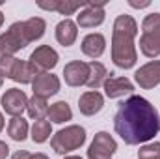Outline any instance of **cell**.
Here are the masks:
<instances>
[{
	"instance_id": "6da1fadb",
	"label": "cell",
	"mask_w": 160,
	"mask_h": 159,
	"mask_svg": "<svg viewBox=\"0 0 160 159\" xmlns=\"http://www.w3.org/2000/svg\"><path fill=\"white\" fill-rule=\"evenodd\" d=\"M114 129L130 146L149 142L160 131L158 112L145 97L130 96L114 116Z\"/></svg>"
},
{
	"instance_id": "7a4b0ae2",
	"label": "cell",
	"mask_w": 160,
	"mask_h": 159,
	"mask_svg": "<svg viewBox=\"0 0 160 159\" xmlns=\"http://www.w3.org/2000/svg\"><path fill=\"white\" fill-rule=\"evenodd\" d=\"M138 34V25L130 15H119L114 23L112 32V60L121 69L134 68L138 52L134 47V38Z\"/></svg>"
},
{
	"instance_id": "3957f363",
	"label": "cell",
	"mask_w": 160,
	"mask_h": 159,
	"mask_svg": "<svg viewBox=\"0 0 160 159\" xmlns=\"http://www.w3.org/2000/svg\"><path fill=\"white\" fill-rule=\"evenodd\" d=\"M140 49L147 58L160 54V13H149L142 25Z\"/></svg>"
},
{
	"instance_id": "277c9868",
	"label": "cell",
	"mask_w": 160,
	"mask_h": 159,
	"mask_svg": "<svg viewBox=\"0 0 160 159\" xmlns=\"http://www.w3.org/2000/svg\"><path fill=\"white\" fill-rule=\"evenodd\" d=\"M0 75L21 84H30L38 75V71L30 62L19 60L13 56H0Z\"/></svg>"
},
{
	"instance_id": "5b68a950",
	"label": "cell",
	"mask_w": 160,
	"mask_h": 159,
	"mask_svg": "<svg viewBox=\"0 0 160 159\" xmlns=\"http://www.w3.org/2000/svg\"><path fill=\"white\" fill-rule=\"evenodd\" d=\"M84 142H86V129L80 125H69L65 129H60L50 139V146L56 154H69L73 150H78Z\"/></svg>"
},
{
	"instance_id": "8992f818",
	"label": "cell",
	"mask_w": 160,
	"mask_h": 159,
	"mask_svg": "<svg viewBox=\"0 0 160 159\" xmlns=\"http://www.w3.org/2000/svg\"><path fill=\"white\" fill-rule=\"evenodd\" d=\"M30 41L24 34V21L13 23L4 34H0V54L2 56H13L17 51L24 49Z\"/></svg>"
},
{
	"instance_id": "52a82bcc",
	"label": "cell",
	"mask_w": 160,
	"mask_h": 159,
	"mask_svg": "<svg viewBox=\"0 0 160 159\" xmlns=\"http://www.w3.org/2000/svg\"><path fill=\"white\" fill-rule=\"evenodd\" d=\"M118 150V142L114 137L106 131H99L88 150V159H112V156Z\"/></svg>"
},
{
	"instance_id": "ba28073f",
	"label": "cell",
	"mask_w": 160,
	"mask_h": 159,
	"mask_svg": "<svg viewBox=\"0 0 160 159\" xmlns=\"http://www.w3.org/2000/svg\"><path fill=\"white\" fill-rule=\"evenodd\" d=\"M0 103H2V109H4L9 116L19 118V116H22V112L26 111L28 97H26V94H24L22 90H19V88H9V90H6V92L2 94Z\"/></svg>"
},
{
	"instance_id": "9c48e42d",
	"label": "cell",
	"mask_w": 160,
	"mask_h": 159,
	"mask_svg": "<svg viewBox=\"0 0 160 159\" xmlns=\"http://www.w3.org/2000/svg\"><path fill=\"white\" fill-rule=\"evenodd\" d=\"M28 62L34 66V69L38 71V75L39 73H48V69L56 68V64H58V52L52 47H48V45H39L30 54Z\"/></svg>"
},
{
	"instance_id": "30bf717a",
	"label": "cell",
	"mask_w": 160,
	"mask_h": 159,
	"mask_svg": "<svg viewBox=\"0 0 160 159\" xmlns=\"http://www.w3.org/2000/svg\"><path fill=\"white\" fill-rule=\"evenodd\" d=\"M104 23V4H91L88 2L84 9L77 15V26L80 28H95Z\"/></svg>"
},
{
	"instance_id": "8fae6325",
	"label": "cell",
	"mask_w": 160,
	"mask_h": 159,
	"mask_svg": "<svg viewBox=\"0 0 160 159\" xmlns=\"http://www.w3.org/2000/svg\"><path fill=\"white\" fill-rule=\"evenodd\" d=\"M32 90H34V96L47 99L60 92V79L52 73H39L32 80Z\"/></svg>"
},
{
	"instance_id": "7c38bea8",
	"label": "cell",
	"mask_w": 160,
	"mask_h": 159,
	"mask_svg": "<svg viewBox=\"0 0 160 159\" xmlns=\"http://www.w3.org/2000/svg\"><path fill=\"white\" fill-rule=\"evenodd\" d=\"M134 79L143 90H151L157 84H160V60H153V62L142 66L134 73Z\"/></svg>"
},
{
	"instance_id": "4fadbf2b",
	"label": "cell",
	"mask_w": 160,
	"mask_h": 159,
	"mask_svg": "<svg viewBox=\"0 0 160 159\" xmlns=\"http://www.w3.org/2000/svg\"><path fill=\"white\" fill-rule=\"evenodd\" d=\"M88 77H89V64L86 62L73 60L63 68V79L69 86H82L88 82Z\"/></svg>"
},
{
	"instance_id": "5bb4252c",
	"label": "cell",
	"mask_w": 160,
	"mask_h": 159,
	"mask_svg": "<svg viewBox=\"0 0 160 159\" xmlns=\"http://www.w3.org/2000/svg\"><path fill=\"white\" fill-rule=\"evenodd\" d=\"M102 107H104V97L97 90L84 92L78 99V109L84 116H95Z\"/></svg>"
},
{
	"instance_id": "9a60e30c",
	"label": "cell",
	"mask_w": 160,
	"mask_h": 159,
	"mask_svg": "<svg viewBox=\"0 0 160 159\" xmlns=\"http://www.w3.org/2000/svg\"><path fill=\"white\" fill-rule=\"evenodd\" d=\"M102 88H104L106 97H110V99L123 97V96H128L134 92V84L127 77H110V79H106Z\"/></svg>"
},
{
	"instance_id": "2e32d148",
	"label": "cell",
	"mask_w": 160,
	"mask_h": 159,
	"mask_svg": "<svg viewBox=\"0 0 160 159\" xmlns=\"http://www.w3.org/2000/svg\"><path fill=\"white\" fill-rule=\"evenodd\" d=\"M77 23L71 21V19H63L58 23L56 26V40L60 45L63 47H71L75 41H77V36H78V30H77Z\"/></svg>"
},
{
	"instance_id": "e0dca14e",
	"label": "cell",
	"mask_w": 160,
	"mask_h": 159,
	"mask_svg": "<svg viewBox=\"0 0 160 159\" xmlns=\"http://www.w3.org/2000/svg\"><path fill=\"white\" fill-rule=\"evenodd\" d=\"M106 49V40L102 34L95 32V34H88L82 40V52L89 58H99Z\"/></svg>"
},
{
	"instance_id": "ac0fdd59",
	"label": "cell",
	"mask_w": 160,
	"mask_h": 159,
	"mask_svg": "<svg viewBox=\"0 0 160 159\" xmlns=\"http://www.w3.org/2000/svg\"><path fill=\"white\" fill-rule=\"evenodd\" d=\"M88 2H67V0H54V2H39V8L50 9V11H60L62 15H73L77 9L86 8Z\"/></svg>"
},
{
	"instance_id": "d6986e66",
	"label": "cell",
	"mask_w": 160,
	"mask_h": 159,
	"mask_svg": "<svg viewBox=\"0 0 160 159\" xmlns=\"http://www.w3.org/2000/svg\"><path fill=\"white\" fill-rule=\"evenodd\" d=\"M108 79V71H106V68L101 64V62H89V77H88V86L91 88V90H97V88H101V86H104V82Z\"/></svg>"
},
{
	"instance_id": "ffe728a7",
	"label": "cell",
	"mask_w": 160,
	"mask_h": 159,
	"mask_svg": "<svg viewBox=\"0 0 160 159\" xmlns=\"http://www.w3.org/2000/svg\"><path fill=\"white\" fill-rule=\"evenodd\" d=\"M47 118L50 120L52 123H63V122L73 118V111H71V107L65 101H58V103H54V105L48 107Z\"/></svg>"
},
{
	"instance_id": "44dd1931",
	"label": "cell",
	"mask_w": 160,
	"mask_h": 159,
	"mask_svg": "<svg viewBox=\"0 0 160 159\" xmlns=\"http://www.w3.org/2000/svg\"><path fill=\"white\" fill-rule=\"evenodd\" d=\"M26 111H28V116L32 120H45L47 114H48V103L45 97H39V96H34L28 99V105H26Z\"/></svg>"
},
{
	"instance_id": "7402d4cb",
	"label": "cell",
	"mask_w": 160,
	"mask_h": 159,
	"mask_svg": "<svg viewBox=\"0 0 160 159\" xmlns=\"http://www.w3.org/2000/svg\"><path fill=\"white\" fill-rule=\"evenodd\" d=\"M45 28H47V23L41 17H32V19L24 21V34H26L30 43L36 40H41L45 34Z\"/></svg>"
},
{
	"instance_id": "603a6c76",
	"label": "cell",
	"mask_w": 160,
	"mask_h": 159,
	"mask_svg": "<svg viewBox=\"0 0 160 159\" xmlns=\"http://www.w3.org/2000/svg\"><path fill=\"white\" fill-rule=\"evenodd\" d=\"M8 135H9L13 140L22 142V140L26 139V135H28V122L22 118V116L11 118L9 123H8Z\"/></svg>"
},
{
	"instance_id": "cb8c5ba5",
	"label": "cell",
	"mask_w": 160,
	"mask_h": 159,
	"mask_svg": "<svg viewBox=\"0 0 160 159\" xmlns=\"http://www.w3.org/2000/svg\"><path fill=\"white\" fill-rule=\"evenodd\" d=\"M50 131H52V127H50V122L48 120H38L32 125V140L38 142V144L45 142L50 137Z\"/></svg>"
},
{
	"instance_id": "d4e9b609",
	"label": "cell",
	"mask_w": 160,
	"mask_h": 159,
	"mask_svg": "<svg viewBox=\"0 0 160 159\" xmlns=\"http://www.w3.org/2000/svg\"><path fill=\"white\" fill-rule=\"evenodd\" d=\"M138 157L140 159H160V142L143 144L138 150Z\"/></svg>"
},
{
	"instance_id": "484cf974",
	"label": "cell",
	"mask_w": 160,
	"mask_h": 159,
	"mask_svg": "<svg viewBox=\"0 0 160 159\" xmlns=\"http://www.w3.org/2000/svg\"><path fill=\"white\" fill-rule=\"evenodd\" d=\"M32 157V154L30 152H26V150H19V152H15L13 154V157L11 159H30Z\"/></svg>"
},
{
	"instance_id": "4316f807",
	"label": "cell",
	"mask_w": 160,
	"mask_h": 159,
	"mask_svg": "<svg viewBox=\"0 0 160 159\" xmlns=\"http://www.w3.org/2000/svg\"><path fill=\"white\" fill-rule=\"evenodd\" d=\"M8 154H9V146H8L4 140H0V159H6Z\"/></svg>"
},
{
	"instance_id": "83f0119b",
	"label": "cell",
	"mask_w": 160,
	"mask_h": 159,
	"mask_svg": "<svg viewBox=\"0 0 160 159\" xmlns=\"http://www.w3.org/2000/svg\"><path fill=\"white\" fill-rule=\"evenodd\" d=\"M130 6H132V8H147L149 2H140V4H138V2H130Z\"/></svg>"
},
{
	"instance_id": "f1b7e54d",
	"label": "cell",
	"mask_w": 160,
	"mask_h": 159,
	"mask_svg": "<svg viewBox=\"0 0 160 159\" xmlns=\"http://www.w3.org/2000/svg\"><path fill=\"white\" fill-rule=\"evenodd\" d=\"M30 159H48V156H45V154H34Z\"/></svg>"
},
{
	"instance_id": "f546056e",
	"label": "cell",
	"mask_w": 160,
	"mask_h": 159,
	"mask_svg": "<svg viewBox=\"0 0 160 159\" xmlns=\"http://www.w3.org/2000/svg\"><path fill=\"white\" fill-rule=\"evenodd\" d=\"M4 129V116H2V112H0V131Z\"/></svg>"
},
{
	"instance_id": "4dcf8cb0",
	"label": "cell",
	"mask_w": 160,
	"mask_h": 159,
	"mask_svg": "<svg viewBox=\"0 0 160 159\" xmlns=\"http://www.w3.org/2000/svg\"><path fill=\"white\" fill-rule=\"evenodd\" d=\"M65 159H82V157H78V156H67Z\"/></svg>"
},
{
	"instance_id": "1f68e13d",
	"label": "cell",
	"mask_w": 160,
	"mask_h": 159,
	"mask_svg": "<svg viewBox=\"0 0 160 159\" xmlns=\"http://www.w3.org/2000/svg\"><path fill=\"white\" fill-rule=\"evenodd\" d=\"M2 23H4V15H2V11H0V26H2Z\"/></svg>"
},
{
	"instance_id": "d6a6232c",
	"label": "cell",
	"mask_w": 160,
	"mask_h": 159,
	"mask_svg": "<svg viewBox=\"0 0 160 159\" xmlns=\"http://www.w3.org/2000/svg\"><path fill=\"white\" fill-rule=\"evenodd\" d=\"M2 82H4V77H2V75H0V88H2Z\"/></svg>"
}]
</instances>
